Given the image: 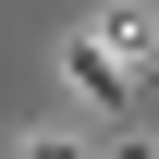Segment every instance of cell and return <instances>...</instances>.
I'll list each match as a JSON object with an SVG mask.
<instances>
[{
  "mask_svg": "<svg viewBox=\"0 0 159 159\" xmlns=\"http://www.w3.org/2000/svg\"><path fill=\"white\" fill-rule=\"evenodd\" d=\"M147 49H159V25L135 12V0H122V12H98V25H86L74 49H61V74H74L86 98H98V110H122V98L147 86Z\"/></svg>",
  "mask_w": 159,
  "mask_h": 159,
  "instance_id": "6da1fadb",
  "label": "cell"
},
{
  "mask_svg": "<svg viewBox=\"0 0 159 159\" xmlns=\"http://www.w3.org/2000/svg\"><path fill=\"white\" fill-rule=\"evenodd\" d=\"M98 159H159V147H135V135H110V147H98Z\"/></svg>",
  "mask_w": 159,
  "mask_h": 159,
  "instance_id": "7a4b0ae2",
  "label": "cell"
}]
</instances>
